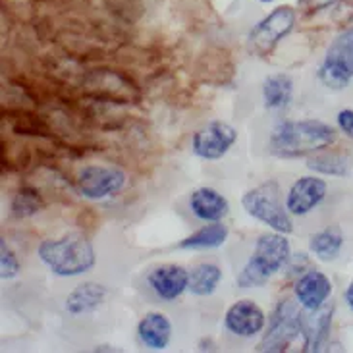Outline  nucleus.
<instances>
[{
    "label": "nucleus",
    "instance_id": "f257e3e1",
    "mask_svg": "<svg viewBox=\"0 0 353 353\" xmlns=\"http://www.w3.org/2000/svg\"><path fill=\"white\" fill-rule=\"evenodd\" d=\"M336 141V130L323 120H280L268 137V153L276 159L311 157Z\"/></svg>",
    "mask_w": 353,
    "mask_h": 353
},
{
    "label": "nucleus",
    "instance_id": "f03ea898",
    "mask_svg": "<svg viewBox=\"0 0 353 353\" xmlns=\"http://www.w3.org/2000/svg\"><path fill=\"white\" fill-rule=\"evenodd\" d=\"M37 257L54 276L60 278L81 276L97 265L95 248L83 234L43 239L37 248Z\"/></svg>",
    "mask_w": 353,
    "mask_h": 353
},
{
    "label": "nucleus",
    "instance_id": "7ed1b4c3",
    "mask_svg": "<svg viewBox=\"0 0 353 353\" xmlns=\"http://www.w3.org/2000/svg\"><path fill=\"white\" fill-rule=\"evenodd\" d=\"M292 243L286 234L274 232L259 236L253 255L241 267L236 276L238 288H263L270 278L286 268L288 261L292 259Z\"/></svg>",
    "mask_w": 353,
    "mask_h": 353
},
{
    "label": "nucleus",
    "instance_id": "20e7f679",
    "mask_svg": "<svg viewBox=\"0 0 353 353\" xmlns=\"http://www.w3.org/2000/svg\"><path fill=\"white\" fill-rule=\"evenodd\" d=\"M241 207L251 219L259 220L274 232L290 236L294 232V220L286 205L280 201V190L276 181H268L243 193Z\"/></svg>",
    "mask_w": 353,
    "mask_h": 353
},
{
    "label": "nucleus",
    "instance_id": "39448f33",
    "mask_svg": "<svg viewBox=\"0 0 353 353\" xmlns=\"http://www.w3.org/2000/svg\"><path fill=\"white\" fill-rule=\"evenodd\" d=\"M301 323H303V309L297 301L292 299L278 301L268 316L265 334L257 344V352H286L301 336Z\"/></svg>",
    "mask_w": 353,
    "mask_h": 353
},
{
    "label": "nucleus",
    "instance_id": "423d86ee",
    "mask_svg": "<svg viewBox=\"0 0 353 353\" xmlns=\"http://www.w3.org/2000/svg\"><path fill=\"white\" fill-rule=\"evenodd\" d=\"M319 79L332 91L345 89L353 81V26L342 31L326 48Z\"/></svg>",
    "mask_w": 353,
    "mask_h": 353
},
{
    "label": "nucleus",
    "instance_id": "0eeeda50",
    "mask_svg": "<svg viewBox=\"0 0 353 353\" xmlns=\"http://www.w3.org/2000/svg\"><path fill=\"white\" fill-rule=\"evenodd\" d=\"M297 21V12L292 6H278L268 16L253 26L248 35V48L259 57L270 54L276 45L286 39Z\"/></svg>",
    "mask_w": 353,
    "mask_h": 353
},
{
    "label": "nucleus",
    "instance_id": "6e6552de",
    "mask_svg": "<svg viewBox=\"0 0 353 353\" xmlns=\"http://www.w3.org/2000/svg\"><path fill=\"white\" fill-rule=\"evenodd\" d=\"M128 176L114 164H87L76 178V190L89 201H101L112 197L124 190Z\"/></svg>",
    "mask_w": 353,
    "mask_h": 353
},
{
    "label": "nucleus",
    "instance_id": "1a4fd4ad",
    "mask_svg": "<svg viewBox=\"0 0 353 353\" xmlns=\"http://www.w3.org/2000/svg\"><path fill=\"white\" fill-rule=\"evenodd\" d=\"M238 141V132L234 125L222 120H214L203 125L191 137V151L203 161H220L226 157L234 143Z\"/></svg>",
    "mask_w": 353,
    "mask_h": 353
},
{
    "label": "nucleus",
    "instance_id": "9d476101",
    "mask_svg": "<svg viewBox=\"0 0 353 353\" xmlns=\"http://www.w3.org/2000/svg\"><path fill=\"white\" fill-rule=\"evenodd\" d=\"M224 328L232 336L251 340L267 328V315L253 299H238L224 313Z\"/></svg>",
    "mask_w": 353,
    "mask_h": 353
},
{
    "label": "nucleus",
    "instance_id": "9b49d317",
    "mask_svg": "<svg viewBox=\"0 0 353 353\" xmlns=\"http://www.w3.org/2000/svg\"><path fill=\"white\" fill-rule=\"evenodd\" d=\"M328 183L319 176H301L288 190L286 209L292 216H305L326 199Z\"/></svg>",
    "mask_w": 353,
    "mask_h": 353
},
{
    "label": "nucleus",
    "instance_id": "f8f14e48",
    "mask_svg": "<svg viewBox=\"0 0 353 353\" xmlns=\"http://www.w3.org/2000/svg\"><path fill=\"white\" fill-rule=\"evenodd\" d=\"M147 284L157 299H161L164 303H172L176 299H180L185 292H190V270L172 263L161 265L147 274Z\"/></svg>",
    "mask_w": 353,
    "mask_h": 353
},
{
    "label": "nucleus",
    "instance_id": "ddd939ff",
    "mask_svg": "<svg viewBox=\"0 0 353 353\" xmlns=\"http://www.w3.org/2000/svg\"><path fill=\"white\" fill-rule=\"evenodd\" d=\"M294 296L301 309L316 311L325 303H328V299L332 296V282L325 272H321L316 268H309L296 280Z\"/></svg>",
    "mask_w": 353,
    "mask_h": 353
},
{
    "label": "nucleus",
    "instance_id": "4468645a",
    "mask_svg": "<svg viewBox=\"0 0 353 353\" xmlns=\"http://www.w3.org/2000/svg\"><path fill=\"white\" fill-rule=\"evenodd\" d=\"M334 307L325 305L316 311L303 309V323H301V338H303V352H321L332 328Z\"/></svg>",
    "mask_w": 353,
    "mask_h": 353
},
{
    "label": "nucleus",
    "instance_id": "2eb2a0df",
    "mask_svg": "<svg viewBox=\"0 0 353 353\" xmlns=\"http://www.w3.org/2000/svg\"><path fill=\"white\" fill-rule=\"evenodd\" d=\"M137 338L147 350L164 352L172 340V321L161 311H149L137 323Z\"/></svg>",
    "mask_w": 353,
    "mask_h": 353
},
{
    "label": "nucleus",
    "instance_id": "dca6fc26",
    "mask_svg": "<svg viewBox=\"0 0 353 353\" xmlns=\"http://www.w3.org/2000/svg\"><path fill=\"white\" fill-rule=\"evenodd\" d=\"M190 210L201 222H220L230 214L228 199L214 188H197L190 193L188 199Z\"/></svg>",
    "mask_w": 353,
    "mask_h": 353
},
{
    "label": "nucleus",
    "instance_id": "f3484780",
    "mask_svg": "<svg viewBox=\"0 0 353 353\" xmlns=\"http://www.w3.org/2000/svg\"><path fill=\"white\" fill-rule=\"evenodd\" d=\"M108 288L105 284L99 282H81L77 284L70 294L66 296L64 301V309L68 315L81 316L95 313L99 307L105 305V301L108 299Z\"/></svg>",
    "mask_w": 353,
    "mask_h": 353
},
{
    "label": "nucleus",
    "instance_id": "a211bd4d",
    "mask_svg": "<svg viewBox=\"0 0 353 353\" xmlns=\"http://www.w3.org/2000/svg\"><path fill=\"white\" fill-rule=\"evenodd\" d=\"M307 168L321 176H332V178H345L352 174L353 157L345 151H334V149H323L319 153H313L307 159Z\"/></svg>",
    "mask_w": 353,
    "mask_h": 353
},
{
    "label": "nucleus",
    "instance_id": "6ab92c4d",
    "mask_svg": "<svg viewBox=\"0 0 353 353\" xmlns=\"http://www.w3.org/2000/svg\"><path fill=\"white\" fill-rule=\"evenodd\" d=\"M344 232L340 226H326V228L315 232L309 238V251L311 255L323 263H332L340 257L342 249H344Z\"/></svg>",
    "mask_w": 353,
    "mask_h": 353
},
{
    "label": "nucleus",
    "instance_id": "aec40b11",
    "mask_svg": "<svg viewBox=\"0 0 353 353\" xmlns=\"http://www.w3.org/2000/svg\"><path fill=\"white\" fill-rule=\"evenodd\" d=\"M230 230L228 226L220 220V222H207L203 228L193 232L191 236L181 239L178 243L180 249H188V251H207V249L222 248L228 241Z\"/></svg>",
    "mask_w": 353,
    "mask_h": 353
},
{
    "label": "nucleus",
    "instance_id": "412c9836",
    "mask_svg": "<svg viewBox=\"0 0 353 353\" xmlns=\"http://www.w3.org/2000/svg\"><path fill=\"white\" fill-rule=\"evenodd\" d=\"M294 99V79L280 72L263 81V105L268 110H284Z\"/></svg>",
    "mask_w": 353,
    "mask_h": 353
},
{
    "label": "nucleus",
    "instance_id": "4be33fe9",
    "mask_svg": "<svg viewBox=\"0 0 353 353\" xmlns=\"http://www.w3.org/2000/svg\"><path fill=\"white\" fill-rule=\"evenodd\" d=\"M222 268L216 263H201L190 272V292L197 297H209L222 282Z\"/></svg>",
    "mask_w": 353,
    "mask_h": 353
},
{
    "label": "nucleus",
    "instance_id": "5701e85b",
    "mask_svg": "<svg viewBox=\"0 0 353 353\" xmlns=\"http://www.w3.org/2000/svg\"><path fill=\"white\" fill-rule=\"evenodd\" d=\"M41 209H43V197L33 188H21L10 201V214L16 220L31 219Z\"/></svg>",
    "mask_w": 353,
    "mask_h": 353
},
{
    "label": "nucleus",
    "instance_id": "b1692460",
    "mask_svg": "<svg viewBox=\"0 0 353 353\" xmlns=\"http://www.w3.org/2000/svg\"><path fill=\"white\" fill-rule=\"evenodd\" d=\"M0 270H2L0 276H2L4 282L6 280H14L21 272V263H19L18 255H16L14 249L10 248V243L6 239L0 241Z\"/></svg>",
    "mask_w": 353,
    "mask_h": 353
},
{
    "label": "nucleus",
    "instance_id": "393cba45",
    "mask_svg": "<svg viewBox=\"0 0 353 353\" xmlns=\"http://www.w3.org/2000/svg\"><path fill=\"white\" fill-rule=\"evenodd\" d=\"M336 0H297V8L301 14L305 16H313V14H319L323 10L334 6Z\"/></svg>",
    "mask_w": 353,
    "mask_h": 353
},
{
    "label": "nucleus",
    "instance_id": "a878e982",
    "mask_svg": "<svg viewBox=\"0 0 353 353\" xmlns=\"http://www.w3.org/2000/svg\"><path fill=\"white\" fill-rule=\"evenodd\" d=\"M336 125H338V130H340L345 137L353 139V108H344V110H340L338 116H336Z\"/></svg>",
    "mask_w": 353,
    "mask_h": 353
},
{
    "label": "nucleus",
    "instance_id": "bb28decb",
    "mask_svg": "<svg viewBox=\"0 0 353 353\" xmlns=\"http://www.w3.org/2000/svg\"><path fill=\"white\" fill-rule=\"evenodd\" d=\"M344 299H345V305H347V309L353 313V280L347 284V288H345Z\"/></svg>",
    "mask_w": 353,
    "mask_h": 353
},
{
    "label": "nucleus",
    "instance_id": "cd10ccee",
    "mask_svg": "<svg viewBox=\"0 0 353 353\" xmlns=\"http://www.w3.org/2000/svg\"><path fill=\"white\" fill-rule=\"evenodd\" d=\"M259 2H263V4H270V2H276V0H259Z\"/></svg>",
    "mask_w": 353,
    "mask_h": 353
}]
</instances>
